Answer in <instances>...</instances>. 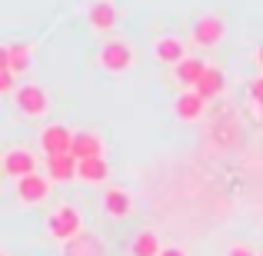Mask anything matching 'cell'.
Segmentation results:
<instances>
[{
    "mask_svg": "<svg viewBox=\"0 0 263 256\" xmlns=\"http://www.w3.org/2000/svg\"><path fill=\"white\" fill-rule=\"evenodd\" d=\"M134 60H137L134 47H130L127 40H120V37H110L107 44L100 47V67L107 73H127L130 67H134Z\"/></svg>",
    "mask_w": 263,
    "mask_h": 256,
    "instance_id": "obj_2",
    "label": "cell"
},
{
    "mask_svg": "<svg viewBox=\"0 0 263 256\" xmlns=\"http://www.w3.org/2000/svg\"><path fill=\"white\" fill-rule=\"evenodd\" d=\"M260 256H263V253H260Z\"/></svg>",
    "mask_w": 263,
    "mask_h": 256,
    "instance_id": "obj_24",
    "label": "cell"
},
{
    "mask_svg": "<svg viewBox=\"0 0 263 256\" xmlns=\"http://www.w3.org/2000/svg\"><path fill=\"white\" fill-rule=\"evenodd\" d=\"M227 90V73L220 70V67H206L203 80L197 84V93L203 96V100H213V96H220Z\"/></svg>",
    "mask_w": 263,
    "mask_h": 256,
    "instance_id": "obj_16",
    "label": "cell"
},
{
    "mask_svg": "<svg viewBox=\"0 0 263 256\" xmlns=\"http://www.w3.org/2000/svg\"><path fill=\"white\" fill-rule=\"evenodd\" d=\"M17 200L24 206H40L47 196H50V176H40V173H33V176H24L17 180Z\"/></svg>",
    "mask_w": 263,
    "mask_h": 256,
    "instance_id": "obj_6",
    "label": "cell"
},
{
    "mask_svg": "<svg viewBox=\"0 0 263 256\" xmlns=\"http://www.w3.org/2000/svg\"><path fill=\"white\" fill-rule=\"evenodd\" d=\"M67 256H100V240L93 233H80L77 240L67 243Z\"/></svg>",
    "mask_w": 263,
    "mask_h": 256,
    "instance_id": "obj_19",
    "label": "cell"
},
{
    "mask_svg": "<svg viewBox=\"0 0 263 256\" xmlns=\"http://www.w3.org/2000/svg\"><path fill=\"white\" fill-rule=\"evenodd\" d=\"M87 20H90V27H93L97 33H114L120 13H117L114 0H93V4L87 7Z\"/></svg>",
    "mask_w": 263,
    "mask_h": 256,
    "instance_id": "obj_8",
    "label": "cell"
},
{
    "mask_svg": "<svg viewBox=\"0 0 263 256\" xmlns=\"http://www.w3.org/2000/svg\"><path fill=\"white\" fill-rule=\"evenodd\" d=\"M0 93H13V73L0 70Z\"/></svg>",
    "mask_w": 263,
    "mask_h": 256,
    "instance_id": "obj_20",
    "label": "cell"
},
{
    "mask_svg": "<svg viewBox=\"0 0 263 256\" xmlns=\"http://www.w3.org/2000/svg\"><path fill=\"white\" fill-rule=\"evenodd\" d=\"M206 67H210V64H203L200 57H186V60H180V64L174 67V80L180 87H193V90H197V84L203 80V73H206Z\"/></svg>",
    "mask_w": 263,
    "mask_h": 256,
    "instance_id": "obj_14",
    "label": "cell"
},
{
    "mask_svg": "<svg viewBox=\"0 0 263 256\" xmlns=\"http://www.w3.org/2000/svg\"><path fill=\"white\" fill-rule=\"evenodd\" d=\"M154 57H157V64H163V67H177L180 60H186L190 53H186L183 37H177V33H167V37H160V40L154 44Z\"/></svg>",
    "mask_w": 263,
    "mask_h": 256,
    "instance_id": "obj_9",
    "label": "cell"
},
{
    "mask_svg": "<svg viewBox=\"0 0 263 256\" xmlns=\"http://www.w3.org/2000/svg\"><path fill=\"white\" fill-rule=\"evenodd\" d=\"M70 153L77 160H93V156H103V140L90 130H73V147Z\"/></svg>",
    "mask_w": 263,
    "mask_h": 256,
    "instance_id": "obj_13",
    "label": "cell"
},
{
    "mask_svg": "<svg viewBox=\"0 0 263 256\" xmlns=\"http://www.w3.org/2000/svg\"><path fill=\"white\" fill-rule=\"evenodd\" d=\"M30 53H33L30 44H7V47H0V70H10V73L27 70V67H30Z\"/></svg>",
    "mask_w": 263,
    "mask_h": 256,
    "instance_id": "obj_12",
    "label": "cell"
},
{
    "mask_svg": "<svg viewBox=\"0 0 263 256\" xmlns=\"http://www.w3.org/2000/svg\"><path fill=\"white\" fill-rule=\"evenodd\" d=\"M47 233H50L53 240H60V243L77 240L80 233H84V216H80V210L73 203H57L50 210V216H47Z\"/></svg>",
    "mask_w": 263,
    "mask_h": 256,
    "instance_id": "obj_1",
    "label": "cell"
},
{
    "mask_svg": "<svg viewBox=\"0 0 263 256\" xmlns=\"http://www.w3.org/2000/svg\"><path fill=\"white\" fill-rule=\"evenodd\" d=\"M77 176L84 180V183H90V186L107 183V176H110V163L103 160V156H93V160H80Z\"/></svg>",
    "mask_w": 263,
    "mask_h": 256,
    "instance_id": "obj_17",
    "label": "cell"
},
{
    "mask_svg": "<svg viewBox=\"0 0 263 256\" xmlns=\"http://www.w3.org/2000/svg\"><path fill=\"white\" fill-rule=\"evenodd\" d=\"M223 20L213 17V13H203V17H197V24H193L190 30V40L197 47H217L220 40H223Z\"/></svg>",
    "mask_w": 263,
    "mask_h": 256,
    "instance_id": "obj_7",
    "label": "cell"
},
{
    "mask_svg": "<svg viewBox=\"0 0 263 256\" xmlns=\"http://www.w3.org/2000/svg\"><path fill=\"white\" fill-rule=\"evenodd\" d=\"M13 100H17L20 113L33 116V120H40V116H44L47 110H50V96H47V90H44V87H37V84L20 87L17 93H13Z\"/></svg>",
    "mask_w": 263,
    "mask_h": 256,
    "instance_id": "obj_5",
    "label": "cell"
},
{
    "mask_svg": "<svg viewBox=\"0 0 263 256\" xmlns=\"http://www.w3.org/2000/svg\"><path fill=\"white\" fill-rule=\"evenodd\" d=\"M0 167H4L7 176L24 180V176H33V173H37L40 160H37V153L27 150V147H7L4 156H0Z\"/></svg>",
    "mask_w": 263,
    "mask_h": 256,
    "instance_id": "obj_3",
    "label": "cell"
},
{
    "mask_svg": "<svg viewBox=\"0 0 263 256\" xmlns=\"http://www.w3.org/2000/svg\"><path fill=\"white\" fill-rule=\"evenodd\" d=\"M160 256H186L183 250H180V246H163V253Z\"/></svg>",
    "mask_w": 263,
    "mask_h": 256,
    "instance_id": "obj_22",
    "label": "cell"
},
{
    "mask_svg": "<svg viewBox=\"0 0 263 256\" xmlns=\"http://www.w3.org/2000/svg\"><path fill=\"white\" fill-rule=\"evenodd\" d=\"M100 203H103V213H107V216H114V220H123L130 213V206H134V203H130V193L120 190V186H110V190L103 193Z\"/></svg>",
    "mask_w": 263,
    "mask_h": 256,
    "instance_id": "obj_15",
    "label": "cell"
},
{
    "mask_svg": "<svg viewBox=\"0 0 263 256\" xmlns=\"http://www.w3.org/2000/svg\"><path fill=\"white\" fill-rule=\"evenodd\" d=\"M227 256H257V253H253L247 243H237V246H230V253H227Z\"/></svg>",
    "mask_w": 263,
    "mask_h": 256,
    "instance_id": "obj_21",
    "label": "cell"
},
{
    "mask_svg": "<svg viewBox=\"0 0 263 256\" xmlns=\"http://www.w3.org/2000/svg\"><path fill=\"white\" fill-rule=\"evenodd\" d=\"M77 170H80V160L73 153L47 156V176H50V183H70V180H77Z\"/></svg>",
    "mask_w": 263,
    "mask_h": 256,
    "instance_id": "obj_11",
    "label": "cell"
},
{
    "mask_svg": "<svg viewBox=\"0 0 263 256\" xmlns=\"http://www.w3.org/2000/svg\"><path fill=\"white\" fill-rule=\"evenodd\" d=\"M174 113H177V120H183V123H197V120H203V113H206V100L197 90H183L174 103Z\"/></svg>",
    "mask_w": 263,
    "mask_h": 256,
    "instance_id": "obj_10",
    "label": "cell"
},
{
    "mask_svg": "<svg viewBox=\"0 0 263 256\" xmlns=\"http://www.w3.org/2000/svg\"><path fill=\"white\" fill-rule=\"evenodd\" d=\"M257 64H260V70H263V44L257 47Z\"/></svg>",
    "mask_w": 263,
    "mask_h": 256,
    "instance_id": "obj_23",
    "label": "cell"
},
{
    "mask_svg": "<svg viewBox=\"0 0 263 256\" xmlns=\"http://www.w3.org/2000/svg\"><path fill=\"white\" fill-rule=\"evenodd\" d=\"M37 143H40V150H44L47 156L70 153V147H73V130H67L64 123H47V127L40 130Z\"/></svg>",
    "mask_w": 263,
    "mask_h": 256,
    "instance_id": "obj_4",
    "label": "cell"
},
{
    "mask_svg": "<svg viewBox=\"0 0 263 256\" xmlns=\"http://www.w3.org/2000/svg\"><path fill=\"white\" fill-rule=\"evenodd\" d=\"M130 253L134 256H160V237H157L154 230H140L134 237V243H130Z\"/></svg>",
    "mask_w": 263,
    "mask_h": 256,
    "instance_id": "obj_18",
    "label": "cell"
}]
</instances>
